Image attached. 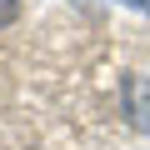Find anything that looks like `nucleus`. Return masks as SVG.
<instances>
[{"mask_svg":"<svg viewBox=\"0 0 150 150\" xmlns=\"http://www.w3.org/2000/svg\"><path fill=\"white\" fill-rule=\"evenodd\" d=\"M125 110L135 115L140 130H150V85H145V75H130L125 80Z\"/></svg>","mask_w":150,"mask_h":150,"instance_id":"f257e3e1","label":"nucleus"},{"mask_svg":"<svg viewBox=\"0 0 150 150\" xmlns=\"http://www.w3.org/2000/svg\"><path fill=\"white\" fill-rule=\"evenodd\" d=\"M125 5H135V10H145V5H150V0H125Z\"/></svg>","mask_w":150,"mask_h":150,"instance_id":"7ed1b4c3","label":"nucleus"},{"mask_svg":"<svg viewBox=\"0 0 150 150\" xmlns=\"http://www.w3.org/2000/svg\"><path fill=\"white\" fill-rule=\"evenodd\" d=\"M15 15H20V0H0V25H10Z\"/></svg>","mask_w":150,"mask_h":150,"instance_id":"f03ea898","label":"nucleus"}]
</instances>
